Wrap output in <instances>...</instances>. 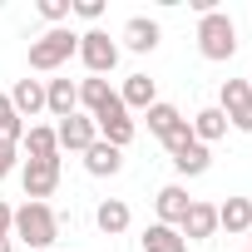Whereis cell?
Wrapping results in <instances>:
<instances>
[{
	"label": "cell",
	"mask_w": 252,
	"mask_h": 252,
	"mask_svg": "<svg viewBox=\"0 0 252 252\" xmlns=\"http://www.w3.org/2000/svg\"><path fill=\"white\" fill-rule=\"evenodd\" d=\"M10 237H20L25 252H55V242H60V218H55V208H50V203H20Z\"/></svg>",
	"instance_id": "6da1fadb"
},
{
	"label": "cell",
	"mask_w": 252,
	"mask_h": 252,
	"mask_svg": "<svg viewBox=\"0 0 252 252\" xmlns=\"http://www.w3.org/2000/svg\"><path fill=\"white\" fill-rule=\"evenodd\" d=\"M198 55L213 60V64H222V60L237 55V25H232L222 10H213V15L198 20Z\"/></svg>",
	"instance_id": "7a4b0ae2"
},
{
	"label": "cell",
	"mask_w": 252,
	"mask_h": 252,
	"mask_svg": "<svg viewBox=\"0 0 252 252\" xmlns=\"http://www.w3.org/2000/svg\"><path fill=\"white\" fill-rule=\"evenodd\" d=\"M69 55H79V35L64 30V25H55V30H45V35L30 45V69H35V74H50V69H60Z\"/></svg>",
	"instance_id": "3957f363"
},
{
	"label": "cell",
	"mask_w": 252,
	"mask_h": 252,
	"mask_svg": "<svg viewBox=\"0 0 252 252\" xmlns=\"http://www.w3.org/2000/svg\"><path fill=\"white\" fill-rule=\"evenodd\" d=\"M94 129H99V139H104V144H114V149H129V144H134V119H129V109H124V99H119V94L94 114Z\"/></svg>",
	"instance_id": "277c9868"
},
{
	"label": "cell",
	"mask_w": 252,
	"mask_h": 252,
	"mask_svg": "<svg viewBox=\"0 0 252 252\" xmlns=\"http://www.w3.org/2000/svg\"><path fill=\"white\" fill-rule=\"evenodd\" d=\"M218 109L232 129L252 134V84L247 79H222V94H218Z\"/></svg>",
	"instance_id": "5b68a950"
},
{
	"label": "cell",
	"mask_w": 252,
	"mask_h": 252,
	"mask_svg": "<svg viewBox=\"0 0 252 252\" xmlns=\"http://www.w3.org/2000/svg\"><path fill=\"white\" fill-rule=\"evenodd\" d=\"M79 60H84L89 74L104 79V74L119 64V40H109L104 30H84V35H79Z\"/></svg>",
	"instance_id": "8992f818"
},
{
	"label": "cell",
	"mask_w": 252,
	"mask_h": 252,
	"mask_svg": "<svg viewBox=\"0 0 252 252\" xmlns=\"http://www.w3.org/2000/svg\"><path fill=\"white\" fill-rule=\"evenodd\" d=\"M20 183H25V203H45L60 188V158H25Z\"/></svg>",
	"instance_id": "52a82bcc"
},
{
	"label": "cell",
	"mask_w": 252,
	"mask_h": 252,
	"mask_svg": "<svg viewBox=\"0 0 252 252\" xmlns=\"http://www.w3.org/2000/svg\"><path fill=\"white\" fill-rule=\"evenodd\" d=\"M55 139H60V149H69V154H84L94 139H99V129H94V119L89 114H69V119H60V129H55Z\"/></svg>",
	"instance_id": "ba28073f"
},
{
	"label": "cell",
	"mask_w": 252,
	"mask_h": 252,
	"mask_svg": "<svg viewBox=\"0 0 252 252\" xmlns=\"http://www.w3.org/2000/svg\"><path fill=\"white\" fill-rule=\"evenodd\" d=\"M178 232H183V242H208V237L218 232V208L193 198L188 213H183V222H178Z\"/></svg>",
	"instance_id": "9c48e42d"
},
{
	"label": "cell",
	"mask_w": 252,
	"mask_h": 252,
	"mask_svg": "<svg viewBox=\"0 0 252 252\" xmlns=\"http://www.w3.org/2000/svg\"><path fill=\"white\" fill-rule=\"evenodd\" d=\"M158 35H163V30H158V20H149V15H134L129 25H124V35H119V40H124V50L149 55V50H158Z\"/></svg>",
	"instance_id": "30bf717a"
},
{
	"label": "cell",
	"mask_w": 252,
	"mask_h": 252,
	"mask_svg": "<svg viewBox=\"0 0 252 252\" xmlns=\"http://www.w3.org/2000/svg\"><path fill=\"white\" fill-rule=\"evenodd\" d=\"M84 168H89L94 178H114V173L124 168V149H114V144L94 139V144L84 149Z\"/></svg>",
	"instance_id": "8fae6325"
},
{
	"label": "cell",
	"mask_w": 252,
	"mask_h": 252,
	"mask_svg": "<svg viewBox=\"0 0 252 252\" xmlns=\"http://www.w3.org/2000/svg\"><path fill=\"white\" fill-rule=\"evenodd\" d=\"M94 222H99L104 237H119V232H129L134 213H129V203H124V198H104V203L94 208Z\"/></svg>",
	"instance_id": "7c38bea8"
},
{
	"label": "cell",
	"mask_w": 252,
	"mask_h": 252,
	"mask_svg": "<svg viewBox=\"0 0 252 252\" xmlns=\"http://www.w3.org/2000/svg\"><path fill=\"white\" fill-rule=\"evenodd\" d=\"M10 109H15L20 119H35V114L45 109V79H15V89H10Z\"/></svg>",
	"instance_id": "4fadbf2b"
},
{
	"label": "cell",
	"mask_w": 252,
	"mask_h": 252,
	"mask_svg": "<svg viewBox=\"0 0 252 252\" xmlns=\"http://www.w3.org/2000/svg\"><path fill=\"white\" fill-rule=\"evenodd\" d=\"M45 109H50L55 119H69V114L79 109V84H74V79H50V84H45Z\"/></svg>",
	"instance_id": "5bb4252c"
},
{
	"label": "cell",
	"mask_w": 252,
	"mask_h": 252,
	"mask_svg": "<svg viewBox=\"0 0 252 252\" xmlns=\"http://www.w3.org/2000/svg\"><path fill=\"white\" fill-rule=\"evenodd\" d=\"M173 168H178L183 178H203V173L213 168V154H208V144H198V139H193V144H183V149L173 154Z\"/></svg>",
	"instance_id": "9a60e30c"
},
{
	"label": "cell",
	"mask_w": 252,
	"mask_h": 252,
	"mask_svg": "<svg viewBox=\"0 0 252 252\" xmlns=\"http://www.w3.org/2000/svg\"><path fill=\"white\" fill-rule=\"evenodd\" d=\"M154 203H158V222H168V227H178L193 198H188V188H178V183H168V188H158V198H154Z\"/></svg>",
	"instance_id": "2e32d148"
},
{
	"label": "cell",
	"mask_w": 252,
	"mask_h": 252,
	"mask_svg": "<svg viewBox=\"0 0 252 252\" xmlns=\"http://www.w3.org/2000/svg\"><path fill=\"white\" fill-rule=\"evenodd\" d=\"M188 129H193L198 144H218V139L227 134V119H222V109H198V114L188 119Z\"/></svg>",
	"instance_id": "e0dca14e"
},
{
	"label": "cell",
	"mask_w": 252,
	"mask_h": 252,
	"mask_svg": "<svg viewBox=\"0 0 252 252\" xmlns=\"http://www.w3.org/2000/svg\"><path fill=\"white\" fill-rule=\"evenodd\" d=\"M144 119H149V134H154L158 144H163V139H168L173 129H183V124H188V119H183V114H178L173 104H163V99H158L154 109H144Z\"/></svg>",
	"instance_id": "ac0fdd59"
},
{
	"label": "cell",
	"mask_w": 252,
	"mask_h": 252,
	"mask_svg": "<svg viewBox=\"0 0 252 252\" xmlns=\"http://www.w3.org/2000/svg\"><path fill=\"white\" fill-rule=\"evenodd\" d=\"M119 99H124V109H154V104H158V89H154L149 74H129Z\"/></svg>",
	"instance_id": "d6986e66"
},
{
	"label": "cell",
	"mask_w": 252,
	"mask_h": 252,
	"mask_svg": "<svg viewBox=\"0 0 252 252\" xmlns=\"http://www.w3.org/2000/svg\"><path fill=\"white\" fill-rule=\"evenodd\" d=\"M20 144H25V154H30V158H60V139H55L50 124H30Z\"/></svg>",
	"instance_id": "ffe728a7"
},
{
	"label": "cell",
	"mask_w": 252,
	"mask_h": 252,
	"mask_svg": "<svg viewBox=\"0 0 252 252\" xmlns=\"http://www.w3.org/2000/svg\"><path fill=\"white\" fill-rule=\"evenodd\" d=\"M218 227L227 232H252V198H227L218 208Z\"/></svg>",
	"instance_id": "44dd1931"
},
{
	"label": "cell",
	"mask_w": 252,
	"mask_h": 252,
	"mask_svg": "<svg viewBox=\"0 0 252 252\" xmlns=\"http://www.w3.org/2000/svg\"><path fill=\"white\" fill-rule=\"evenodd\" d=\"M144 252H188V242H183V232H178V227L154 222V227L144 232Z\"/></svg>",
	"instance_id": "7402d4cb"
},
{
	"label": "cell",
	"mask_w": 252,
	"mask_h": 252,
	"mask_svg": "<svg viewBox=\"0 0 252 252\" xmlns=\"http://www.w3.org/2000/svg\"><path fill=\"white\" fill-rule=\"evenodd\" d=\"M109 99H114V89H109V79H99V74H89V79H79V104L89 109V119H94V114H99V109H104Z\"/></svg>",
	"instance_id": "603a6c76"
},
{
	"label": "cell",
	"mask_w": 252,
	"mask_h": 252,
	"mask_svg": "<svg viewBox=\"0 0 252 252\" xmlns=\"http://www.w3.org/2000/svg\"><path fill=\"white\" fill-rule=\"evenodd\" d=\"M20 139H25V119L10 109V94H0V144L20 149Z\"/></svg>",
	"instance_id": "cb8c5ba5"
},
{
	"label": "cell",
	"mask_w": 252,
	"mask_h": 252,
	"mask_svg": "<svg viewBox=\"0 0 252 252\" xmlns=\"http://www.w3.org/2000/svg\"><path fill=\"white\" fill-rule=\"evenodd\" d=\"M40 15H45L50 25H60V20H69L74 10H69V0H40Z\"/></svg>",
	"instance_id": "d4e9b609"
},
{
	"label": "cell",
	"mask_w": 252,
	"mask_h": 252,
	"mask_svg": "<svg viewBox=\"0 0 252 252\" xmlns=\"http://www.w3.org/2000/svg\"><path fill=\"white\" fill-rule=\"evenodd\" d=\"M15 163H20V149H10V144H0V183H5V178L15 173Z\"/></svg>",
	"instance_id": "484cf974"
},
{
	"label": "cell",
	"mask_w": 252,
	"mask_h": 252,
	"mask_svg": "<svg viewBox=\"0 0 252 252\" xmlns=\"http://www.w3.org/2000/svg\"><path fill=\"white\" fill-rule=\"evenodd\" d=\"M69 10H74L79 20H99V15H104V0H74Z\"/></svg>",
	"instance_id": "4316f807"
},
{
	"label": "cell",
	"mask_w": 252,
	"mask_h": 252,
	"mask_svg": "<svg viewBox=\"0 0 252 252\" xmlns=\"http://www.w3.org/2000/svg\"><path fill=\"white\" fill-rule=\"evenodd\" d=\"M10 227H15V208L0 203V242H10Z\"/></svg>",
	"instance_id": "83f0119b"
},
{
	"label": "cell",
	"mask_w": 252,
	"mask_h": 252,
	"mask_svg": "<svg viewBox=\"0 0 252 252\" xmlns=\"http://www.w3.org/2000/svg\"><path fill=\"white\" fill-rule=\"evenodd\" d=\"M0 252H15V242H0Z\"/></svg>",
	"instance_id": "f1b7e54d"
},
{
	"label": "cell",
	"mask_w": 252,
	"mask_h": 252,
	"mask_svg": "<svg viewBox=\"0 0 252 252\" xmlns=\"http://www.w3.org/2000/svg\"><path fill=\"white\" fill-rule=\"evenodd\" d=\"M247 252H252V232H247Z\"/></svg>",
	"instance_id": "f546056e"
},
{
	"label": "cell",
	"mask_w": 252,
	"mask_h": 252,
	"mask_svg": "<svg viewBox=\"0 0 252 252\" xmlns=\"http://www.w3.org/2000/svg\"><path fill=\"white\" fill-rule=\"evenodd\" d=\"M247 84H252V79H247Z\"/></svg>",
	"instance_id": "4dcf8cb0"
}]
</instances>
